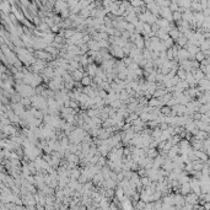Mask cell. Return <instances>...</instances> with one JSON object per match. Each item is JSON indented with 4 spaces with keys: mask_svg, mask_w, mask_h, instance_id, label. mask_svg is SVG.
Returning <instances> with one entry per match:
<instances>
[{
    "mask_svg": "<svg viewBox=\"0 0 210 210\" xmlns=\"http://www.w3.org/2000/svg\"><path fill=\"white\" fill-rule=\"evenodd\" d=\"M161 135H162V130L160 129V128H155V129H152V131H151V137L154 138V140L160 139V138H161Z\"/></svg>",
    "mask_w": 210,
    "mask_h": 210,
    "instance_id": "cell-22",
    "label": "cell"
},
{
    "mask_svg": "<svg viewBox=\"0 0 210 210\" xmlns=\"http://www.w3.org/2000/svg\"><path fill=\"white\" fill-rule=\"evenodd\" d=\"M85 75H86V73H82V71H80V70H74V71L71 73L73 79L76 82H81V80L85 77Z\"/></svg>",
    "mask_w": 210,
    "mask_h": 210,
    "instance_id": "cell-9",
    "label": "cell"
},
{
    "mask_svg": "<svg viewBox=\"0 0 210 210\" xmlns=\"http://www.w3.org/2000/svg\"><path fill=\"white\" fill-rule=\"evenodd\" d=\"M134 207H135V209H137V210H144V209H145V207H146V203H145V201H143V200H139L137 204H134Z\"/></svg>",
    "mask_w": 210,
    "mask_h": 210,
    "instance_id": "cell-33",
    "label": "cell"
},
{
    "mask_svg": "<svg viewBox=\"0 0 210 210\" xmlns=\"http://www.w3.org/2000/svg\"><path fill=\"white\" fill-rule=\"evenodd\" d=\"M194 154L197 156V159H198L199 161L204 162V163L209 160V156L207 155V152H204V151H201V150H194Z\"/></svg>",
    "mask_w": 210,
    "mask_h": 210,
    "instance_id": "cell-8",
    "label": "cell"
},
{
    "mask_svg": "<svg viewBox=\"0 0 210 210\" xmlns=\"http://www.w3.org/2000/svg\"><path fill=\"white\" fill-rule=\"evenodd\" d=\"M192 74H193V76H194V79H195V81H200V80H203V79H205V74L201 71L200 69H198V70H194L193 69L192 70Z\"/></svg>",
    "mask_w": 210,
    "mask_h": 210,
    "instance_id": "cell-14",
    "label": "cell"
},
{
    "mask_svg": "<svg viewBox=\"0 0 210 210\" xmlns=\"http://www.w3.org/2000/svg\"><path fill=\"white\" fill-rule=\"evenodd\" d=\"M191 9L194 10V12H203V6H201V4L198 1H192Z\"/></svg>",
    "mask_w": 210,
    "mask_h": 210,
    "instance_id": "cell-20",
    "label": "cell"
},
{
    "mask_svg": "<svg viewBox=\"0 0 210 210\" xmlns=\"http://www.w3.org/2000/svg\"><path fill=\"white\" fill-rule=\"evenodd\" d=\"M121 205H122V210H134L133 201H131V199L128 198V197H127V198L122 201Z\"/></svg>",
    "mask_w": 210,
    "mask_h": 210,
    "instance_id": "cell-7",
    "label": "cell"
},
{
    "mask_svg": "<svg viewBox=\"0 0 210 210\" xmlns=\"http://www.w3.org/2000/svg\"><path fill=\"white\" fill-rule=\"evenodd\" d=\"M70 177H71L73 179L79 181V178L81 177V170H79V168H74V170H70Z\"/></svg>",
    "mask_w": 210,
    "mask_h": 210,
    "instance_id": "cell-18",
    "label": "cell"
},
{
    "mask_svg": "<svg viewBox=\"0 0 210 210\" xmlns=\"http://www.w3.org/2000/svg\"><path fill=\"white\" fill-rule=\"evenodd\" d=\"M109 53L113 58H119V59H123L124 58V53H123V49L118 46H111L109 48Z\"/></svg>",
    "mask_w": 210,
    "mask_h": 210,
    "instance_id": "cell-3",
    "label": "cell"
},
{
    "mask_svg": "<svg viewBox=\"0 0 210 210\" xmlns=\"http://www.w3.org/2000/svg\"><path fill=\"white\" fill-rule=\"evenodd\" d=\"M209 137H210L209 133H207V131H201V130H199L198 134H197L194 138L198 139V140H200V141H204V140H207Z\"/></svg>",
    "mask_w": 210,
    "mask_h": 210,
    "instance_id": "cell-19",
    "label": "cell"
},
{
    "mask_svg": "<svg viewBox=\"0 0 210 210\" xmlns=\"http://www.w3.org/2000/svg\"><path fill=\"white\" fill-rule=\"evenodd\" d=\"M156 25L160 27V28H170L171 27V22L170 21H167V20H165V19H159L157 21H156Z\"/></svg>",
    "mask_w": 210,
    "mask_h": 210,
    "instance_id": "cell-15",
    "label": "cell"
},
{
    "mask_svg": "<svg viewBox=\"0 0 210 210\" xmlns=\"http://www.w3.org/2000/svg\"><path fill=\"white\" fill-rule=\"evenodd\" d=\"M205 59H207V55H205V54H204V52H201V51L198 53V54L195 55V60H197V61H199V63H201V61H204Z\"/></svg>",
    "mask_w": 210,
    "mask_h": 210,
    "instance_id": "cell-32",
    "label": "cell"
},
{
    "mask_svg": "<svg viewBox=\"0 0 210 210\" xmlns=\"http://www.w3.org/2000/svg\"><path fill=\"white\" fill-rule=\"evenodd\" d=\"M81 85L84 86V87H86V86H91L92 85V77H90L87 74H86L85 77L81 80Z\"/></svg>",
    "mask_w": 210,
    "mask_h": 210,
    "instance_id": "cell-21",
    "label": "cell"
},
{
    "mask_svg": "<svg viewBox=\"0 0 210 210\" xmlns=\"http://www.w3.org/2000/svg\"><path fill=\"white\" fill-rule=\"evenodd\" d=\"M77 5H79V1H76V0H69L68 1V6H69L70 10L74 9V7H76Z\"/></svg>",
    "mask_w": 210,
    "mask_h": 210,
    "instance_id": "cell-36",
    "label": "cell"
},
{
    "mask_svg": "<svg viewBox=\"0 0 210 210\" xmlns=\"http://www.w3.org/2000/svg\"><path fill=\"white\" fill-rule=\"evenodd\" d=\"M179 193L182 194L183 197L188 195L189 193H192V188H191V184L189 183H186V184H181L179 187Z\"/></svg>",
    "mask_w": 210,
    "mask_h": 210,
    "instance_id": "cell-11",
    "label": "cell"
},
{
    "mask_svg": "<svg viewBox=\"0 0 210 210\" xmlns=\"http://www.w3.org/2000/svg\"><path fill=\"white\" fill-rule=\"evenodd\" d=\"M140 183H141V186L145 188V187H149L150 184H151V181H150V178L147 176H145V177H140Z\"/></svg>",
    "mask_w": 210,
    "mask_h": 210,
    "instance_id": "cell-24",
    "label": "cell"
},
{
    "mask_svg": "<svg viewBox=\"0 0 210 210\" xmlns=\"http://www.w3.org/2000/svg\"><path fill=\"white\" fill-rule=\"evenodd\" d=\"M130 36H131V33H129V32L127 31V30L122 32V38H124V39H127V41L130 39Z\"/></svg>",
    "mask_w": 210,
    "mask_h": 210,
    "instance_id": "cell-42",
    "label": "cell"
},
{
    "mask_svg": "<svg viewBox=\"0 0 210 210\" xmlns=\"http://www.w3.org/2000/svg\"><path fill=\"white\" fill-rule=\"evenodd\" d=\"M11 108L15 112V114H17L19 117H21L22 114L26 112V107H25L21 102H19V103H11Z\"/></svg>",
    "mask_w": 210,
    "mask_h": 210,
    "instance_id": "cell-5",
    "label": "cell"
},
{
    "mask_svg": "<svg viewBox=\"0 0 210 210\" xmlns=\"http://www.w3.org/2000/svg\"><path fill=\"white\" fill-rule=\"evenodd\" d=\"M177 76H178L181 80H186V77H187V71H186L184 69L179 68L178 70H177Z\"/></svg>",
    "mask_w": 210,
    "mask_h": 210,
    "instance_id": "cell-29",
    "label": "cell"
},
{
    "mask_svg": "<svg viewBox=\"0 0 210 210\" xmlns=\"http://www.w3.org/2000/svg\"><path fill=\"white\" fill-rule=\"evenodd\" d=\"M203 151H204V152H207V155L209 156V159H210V146H209V147H207V149H204Z\"/></svg>",
    "mask_w": 210,
    "mask_h": 210,
    "instance_id": "cell-46",
    "label": "cell"
},
{
    "mask_svg": "<svg viewBox=\"0 0 210 210\" xmlns=\"http://www.w3.org/2000/svg\"><path fill=\"white\" fill-rule=\"evenodd\" d=\"M65 160H67L69 163H75V165L80 163V157L76 154H68L65 156Z\"/></svg>",
    "mask_w": 210,
    "mask_h": 210,
    "instance_id": "cell-10",
    "label": "cell"
},
{
    "mask_svg": "<svg viewBox=\"0 0 210 210\" xmlns=\"http://www.w3.org/2000/svg\"><path fill=\"white\" fill-rule=\"evenodd\" d=\"M100 89L101 90H105V91H107V92H112V87H111V84L109 82H107V81H103L101 84V86H100Z\"/></svg>",
    "mask_w": 210,
    "mask_h": 210,
    "instance_id": "cell-27",
    "label": "cell"
},
{
    "mask_svg": "<svg viewBox=\"0 0 210 210\" xmlns=\"http://www.w3.org/2000/svg\"><path fill=\"white\" fill-rule=\"evenodd\" d=\"M177 87H179V89H182V90H184V91H186V90H188L191 86H189V84H188L186 80H181L179 84L177 85Z\"/></svg>",
    "mask_w": 210,
    "mask_h": 210,
    "instance_id": "cell-30",
    "label": "cell"
},
{
    "mask_svg": "<svg viewBox=\"0 0 210 210\" xmlns=\"http://www.w3.org/2000/svg\"><path fill=\"white\" fill-rule=\"evenodd\" d=\"M68 9H69L68 3L61 1V0H59V1H55V5H54V14L60 15L64 10H68Z\"/></svg>",
    "mask_w": 210,
    "mask_h": 210,
    "instance_id": "cell-4",
    "label": "cell"
},
{
    "mask_svg": "<svg viewBox=\"0 0 210 210\" xmlns=\"http://www.w3.org/2000/svg\"><path fill=\"white\" fill-rule=\"evenodd\" d=\"M178 182H179V184H186V183L191 182V177L188 176V172L183 171L182 173L178 176Z\"/></svg>",
    "mask_w": 210,
    "mask_h": 210,
    "instance_id": "cell-12",
    "label": "cell"
},
{
    "mask_svg": "<svg viewBox=\"0 0 210 210\" xmlns=\"http://www.w3.org/2000/svg\"><path fill=\"white\" fill-rule=\"evenodd\" d=\"M193 209H194V205L186 203V204H184L183 207H182V209H181V210H193Z\"/></svg>",
    "mask_w": 210,
    "mask_h": 210,
    "instance_id": "cell-43",
    "label": "cell"
},
{
    "mask_svg": "<svg viewBox=\"0 0 210 210\" xmlns=\"http://www.w3.org/2000/svg\"><path fill=\"white\" fill-rule=\"evenodd\" d=\"M21 103L26 107V108H28L30 109L31 107H32V101H31V97H23L22 100H21Z\"/></svg>",
    "mask_w": 210,
    "mask_h": 210,
    "instance_id": "cell-26",
    "label": "cell"
},
{
    "mask_svg": "<svg viewBox=\"0 0 210 210\" xmlns=\"http://www.w3.org/2000/svg\"><path fill=\"white\" fill-rule=\"evenodd\" d=\"M167 60H170V61L175 60V53H173V49L172 48L167 49Z\"/></svg>",
    "mask_w": 210,
    "mask_h": 210,
    "instance_id": "cell-34",
    "label": "cell"
},
{
    "mask_svg": "<svg viewBox=\"0 0 210 210\" xmlns=\"http://www.w3.org/2000/svg\"><path fill=\"white\" fill-rule=\"evenodd\" d=\"M35 58L44 60V61H49V63L54 60V57H53L52 54H49V53L46 52V51H36L35 52Z\"/></svg>",
    "mask_w": 210,
    "mask_h": 210,
    "instance_id": "cell-2",
    "label": "cell"
},
{
    "mask_svg": "<svg viewBox=\"0 0 210 210\" xmlns=\"http://www.w3.org/2000/svg\"><path fill=\"white\" fill-rule=\"evenodd\" d=\"M170 10L172 11V12H177V11H179V6H178V4H177V1H172V4H171V6H170Z\"/></svg>",
    "mask_w": 210,
    "mask_h": 210,
    "instance_id": "cell-35",
    "label": "cell"
},
{
    "mask_svg": "<svg viewBox=\"0 0 210 210\" xmlns=\"http://www.w3.org/2000/svg\"><path fill=\"white\" fill-rule=\"evenodd\" d=\"M15 90L22 97H32L33 95H36V89L32 87L31 85H26V84H16Z\"/></svg>",
    "mask_w": 210,
    "mask_h": 210,
    "instance_id": "cell-1",
    "label": "cell"
},
{
    "mask_svg": "<svg viewBox=\"0 0 210 210\" xmlns=\"http://www.w3.org/2000/svg\"><path fill=\"white\" fill-rule=\"evenodd\" d=\"M60 26H58V25H54L52 28H51V31H52V33H54V35H57V33H60Z\"/></svg>",
    "mask_w": 210,
    "mask_h": 210,
    "instance_id": "cell-37",
    "label": "cell"
},
{
    "mask_svg": "<svg viewBox=\"0 0 210 210\" xmlns=\"http://www.w3.org/2000/svg\"><path fill=\"white\" fill-rule=\"evenodd\" d=\"M172 17H173V21H175V22H179V21H182L183 14H181L179 11H177V12H173V15H172Z\"/></svg>",
    "mask_w": 210,
    "mask_h": 210,
    "instance_id": "cell-31",
    "label": "cell"
},
{
    "mask_svg": "<svg viewBox=\"0 0 210 210\" xmlns=\"http://www.w3.org/2000/svg\"><path fill=\"white\" fill-rule=\"evenodd\" d=\"M87 46L90 48V51H93V52H100L101 51V47H100V43L95 39H91L90 42L87 43Z\"/></svg>",
    "mask_w": 210,
    "mask_h": 210,
    "instance_id": "cell-13",
    "label": "cell"
},
{
    "mask_svg": "<svg viewBox=\"0 0 210 210\" xmlns=\"http://www.w3.org/2000/svg\"><path fill=\"white\" fill-rule=\"evenodd\" d=\"M140 119H141L144 123H147L149 122V113H141L140 114Z\"/></svg>",
    "mask_w": 210,
    "mask_h": 210,
    "instance_id": "cell-40",
    "label": "cell"
},
{
    "mask_svg": "<svg viewBox=\"0 0 210 210\" xmlns=\"http://www.w3.org/2000/svg\"><path fill=\"white\" fill-rule=\"evenodd\" d=\"M184 198H186V203L192 204V205H197L198 204V201H199V197L197 194H194V193H189V194L186 195Z\"/></svg>",
    "mask_w": 210,
    "mask_h": 210,
    "instance_id": "cell-6",
    "label": "cell"
},
{
    "mask_svg": "<svg viewBox=\"0 0 210 210\" xmlns=\"http://www.w3.org/2000/svg\"><path fill=\"white\" fill-rule=\"evenodd\" d=\"M160 155V152H159V150L157 149H149V151H147V157H150V159H156L157 156Z\"/></svg>",
    "mask_w": 210,
    "mask_h": 210,
    "instance_id": "cell-23",
    "label": "cell"
},
{
    "mask_svg": "<svg viewBox=\"0 0 210 210\" xmlns=\"http://www.w3.org/2000/svg\"><path fill=\"white\" fill-rule=\"evenodd\" d=\"M168 127H170V125H168L167 123H161V124H160V127H159V128L161 129L162 131H165V130H167V129H168Z\"/></svg>",
    "mask_w": 210,
    "mask_h": 210,
    "instance_id": "cell-45",
    "label": "cell"
},
{
    "mask_svg": "<svg viewBox=\"0 0 210 210\" xmlns=\"http://www.w3.org/2000/svg\"><path fill=\"white\" fill-rule=\"evenodd\" d=\"M122 61H123V63H124V64L127 65V67H129V65H130L131 63H133V59H131V58H129V57H124V58L122 59Z\"/></svg>",
    "mask_w": 210,
    "mask_h": 210,
    "instance_id": "cell-39",
    "label": "cell"
},
{
    "mask_svg": "<svg viewBox=\"0 0 210 210\" xmlns=\"http://www.w3.org/2000/svg\"><path fill=\"white\" fill-rule=\"evenodd\" d=\"M200 121L210 124V116H208V114H201V119H200Z\"/></svg>",
    "mask_w": 210,
    "mask_h": 210,
    "instance_id": "cell-41",
    "label": "cell"
},
{
    "mask_svg": "<svg viewBox=\"0 0 210 210\" xmlns=\"http://www.w3.org/2000/svg\"><path fill=\"white\" fill-rule=\"evenodd\" d=\"M89 98H90V97L87 96V95H86V93H82V92H81V93H80V96H79V100H77V102H79V103H80V106H82V105H85L86 102L89 101Z\"/></svg>",
    "mask_w": 210,
    "mask_h": 210,
    "instance_id": "cell-25",
    "label": "cell"
},
{
    "mask_svg": "<svg viewBox=\"0 0 210 210\" xmlns=\"http://www.w3.org/2000/svg\"><path fill=\"white\" fill-rule=\"evenodd\" d=\"M157 147H159V143L156 141V140H152L150 146H149V149H157Z\"/></svg>",
    "mask_w": 210,
    "mask_h": 210,
    "instance_id": "cell-44",
    "label": "cell"
},
{
    "mask_svg": "<svg viewBox=\"0 0 210 210\" xmlns=\"http://www.w3.org/2000/svg\"><path fill=\"white\" fill-rule=\"evenodd\" d=\"M171 113H172V108H171V107L165 106V107H162V108H161V114H162V116L168 117V116H171Z\"/></svg>",
    "mask_w": 210,
    "mask_h": 210,
    "instance_id": "cell-28",
    "label": "cell"
},
{
    "mask_svg": "<svg viewBox=\"0 0 210 210\" xmlns=\"http://www.w3.org/2000/svg\"><path fill=\"white\" fill-rule=\"evenodd\" d=\"M127 31L129 32V33H135V26L133 23H128V26H127Z\"/></svg>",
    "mask_w": 210,
    "mask_h": 210,
    "instance_id": "cell-38",
    "label": "cell"
},
{
    "mask_svg": "<svg viewBox=\"0 0 210 210\" xmlns=\"http://www.w3.org/2000/svg\"><path fill=\"white\" fill-rule=\"evenodd\" d=\"M176 43H177V46L181 47V48H186V47H187V44H188V39H187L186 37H184V36L182 35L176 41Z\"/></svg>",
    "mask_w": 210,
    "mask_h": 210,
    "instance_id": "cell-17",
    "label": "cell"
},
{
    "mask_svg": "<svg viewBox=\"0 0 210 210\" xmlns=\"http://www.w3.org/2000/svg\"><path fill=\"white\" fill-rule=\"evenodd\" d=\"M162 201L165 204L167 205H171V207H173L175 205V194H168V195H165Z\"/></svg>",
    "mask_w": 210,
    "mask_h": 210,
    "instance_id": "cell-16",
    "label": "cell"
}]
</instances>
